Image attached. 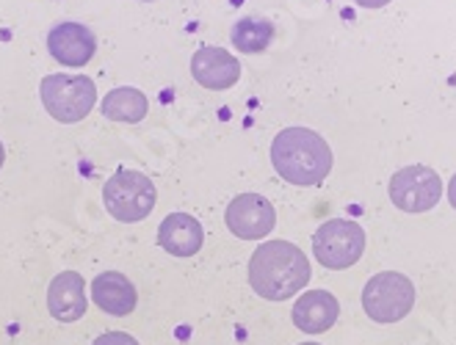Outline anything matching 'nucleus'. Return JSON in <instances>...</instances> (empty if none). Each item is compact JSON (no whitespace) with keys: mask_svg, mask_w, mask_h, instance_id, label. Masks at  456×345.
Wrapping results in <instances>:
<instances>
[{"mask_svg":"<svg viewBox=\"0 0 456 345\" xmlns=\"http://www.w3.org/2000/svg\"><path fill=\"white\" fill-rule=\"evenodd\" d=\"M313 252L324 269L332 271L352 269L365 252V232L357 221L330 219L313 235Z\"/></svg>","mask_w":456,"mask_h":345,"instance_id":"nucleus-6","label":"nucleus"},{"mask_svg":"<svg viewBox=\"0 0 456 345\" xmlns=\"http://www.w3.org/2000/svg\"><path fill=\"white\" fill-rule=\"evenodd\" d=\"M357 6H362V9H382V6H387L390 0H354Z\"/></svg>","mask_w":456,"mask_h":345,"instance_id":"nucleus-18","label":"nucleus"},{"mask_svg":"<svg viewBox=\"0 0 456 345\" xmlns=\"http://www.w3.org/2000/svg\"><path fill=\"white\" fill-rule=\"evenodd\" d=\"M299 345H318V342H299Z\"/></svg>","mask_w":456,"mask_h":345,"instance_id":"nucleus-21","label":"nucleus"},{"mask_svg":"<svg viewBox=\"0 0 456 345\" xmlns=\"http://www.w3.org/2000/svg\"><path fill=\"white\" fill-rule=\"evenodd\" d=\"M102 202L105 210L125 224L144 221L155 207V185L147 174L119 169L102 185Z\"/></svg>","mask_w":456,"mask_h":345,"instance_id":"nucleus-4","label":"nucleus"},{"mask_svg":"<svg viewBox=\"0 0 456 345\" xmlns=\"http://www.w3.org/2000/svg\"><path fill=\"white\" fill-rule=\"evenodd\" d=\"M47 50L64 67H86L94 59L97 36L80 22H59L47 34Z\"/></svg>","mask_w":456,"mask_h":345,"instance_id":"nucleus-9","label":"nucleus"},{"mask_svg":"<svg viewBox=\"0 0 456 345\" xmlns=\"http://www.w3.org/2000/svg\"><path fill=\"white\" fill-rule=\"evenodd\" d=\"M39 94L45 111L61 124H75L86 119L97 102V86L86 75H47Z\"/></svg>","mask_w":456,"mask_h":345,"instance_id":"nucleus-3","label":"nucleus"},{"mask_svg":"<svg viewBox=\"0 0 456 345\" xmlns=\"http://www.w3.org/2000/svg\"><path fill=\"white\" fill-rule=\"evenodd\" d=\"M252 290L265 301H285L310 282V260L288 241H265L249 260Z\"/></svg>","mask_w":456,"mask_h":345,"instance_id":"nucleus-1","label":"nucleus"},{"mask_svg":"<svg viewBox=\"0 0 456 345\" xmlns=\"http://www.w3.org/2000/svg\"><path fill=\"white\" fill-rule=\"evenodd\" d=\"M92 299H94V304L102 312H109L114 317L130 315L133 309H136V304H139L136 287H133V282L125 274H119V271H105V274H100L92 282Z\"/></svg>","mask_w":456,"mask_h":345,"instance_id":"nucleus-14","label":"nucleus"},{"mask_svg":"<svg viewBox=\"0 0 456 345\" xmlns=\"http://www.w3.org/2000/svg\"><path fill=\"white\" fill-rule=\"evenodd\" d=\"M272 164L290 185H321L332 172V149L310 127H285L274 136Z\"/></svg>","mask_w":456,"mask_h":345,"instance_id":"nucleus-2","label":"nucleus"},{"mask_svg":"<svg viewBox=\"0 0 456 345\" xmlns=\"http://www.w3.org/2000/svg\"><path fill=\"white\" fill-rule=\"evenodd\" d=\"M232 47L238 52H263L268 44L274 42V22L265 20V17H240L235 25H232Z\"/></svg>","mask_w":456,"mask_h":345,"instance_id":"nucleus-16","label":"nucleus"},{"mask_svg":"<svg viewBox=\"0 0 456 345\" xmlns=\"http://www.w3.org/2000/svg\"><path fill=\"white\" fill-rule=\"evenodd\" d=\"M158 244L172 257H194L205 244V229L189 213H169L158 227Z\"/></svg>","mask_w":456,"mask_h":345,"instance_id":"nucleus-13","label":"nucleus"},{"mask_svg":"<svg viewBox=\"0 0 456 345\" xmlns=\"http://www.w3.org/2000/svg\"><path fill=\"white\" fill-rule=\"evenodd\" d=\"M338 315H340V301L330 290H307L293 304V324L305 334L330 332L338 324Z\"/></svg>","mask_w":456,"mask_h":345,"instance_id":"nucleus-12","label":"nucleus"},{"mask_svg":"<svg viewBox=\"0 0 456 345\" xmlns=\"http://www.w3.org/2000/svg\"><path fill=\"white\" fill-rule=\"evenodd\" d=\"M448 202H451V207L456 210V174L451 177V185H448Z\"/></svg>","mask_w":456,"mask_h":345,"instance_id":"nucleus-19","label":"nucleus"},{"mask_svg":"<svg viewBox=\"0 0 456 345\" xmlns=\"http://www.w3.org/2000/svg\"><path fill=\"white\" fill-rule=\"evenodd\" d=\"M86 282L75 271H64L47 287V309L61 324H75L86 315Z\"/></svg>","mask_w":456,"mask_h":345,"instance_id":"nucleus-11","label":"nucleus"},{"mask_svg":"<svg viewBox=\"0 0 456 345\" xmlns=\"http://www.w3.org/2000/svg\"><path fill=\"white\" fill-rule=\"evenodd\" d=\"M191 75L200 86H205L210 92H224L240 81V61L235 56H230V50H224V47L205 44L194 52Z\"/></svg>","mask_w":456,"mask_h":345,"instance_id":"nucleus-10","label":"nucleus"},{"mask_svg":"<svg viewBox=\"0 0 456 345\" xmlns=\"http://www.w3.org/2000/svg\"><path fill=\"white\" fill-rule=\"evenodd\" d=\"M415 307V285L398 271L370 277L362 287V309L377 324H398Z\"/></svg>","mask_w":456,"mask_h":345,"instance_id":"nucleus-5","label":"nucleus"},{"mask_svg":"<svg viewBox=\"0 0 456 345\" xmlns=\"http://www.w3.org/2000/svg\"><path fill=\"white\" fill-rule=\"evenodd\" d=\"M147 108L150 102L147 97L133 89V86H119V89H111L109 94L102 97L100 102V111L105 119L111 122H125V124H136L147 116Z\"/></svg>","mask_w":456,"mask_h":345,"instance_id":"nucleus-15","label":"nucleus"},{"mask_svg":"<svg viewBox=\"0 0 456 345\" xmlns=\"http://www.w3.org/2000/svg\"><path fill=\"white\" fill-rule=\"evenodd\" d=\"M227 229L240 237V241H260V237L272 235L277 224L274 205L260 194H238L224 213Z\"/></svg>","mask_w":456,"mask_h":345,"instance_id":"nucleus-8","label":"nucleus"},{"mask_svg":"<svg viewBox=\"0 0 456 345\" xmlns=\"http://www.w3.org/2000/svg\"><path fill=\"white\" fill-rule=\"evenodd\" d=\"M4 161H6V149H4V144H0V169H4Z\"/></svg>","mask_w":456,"mask_h":345,"instance_id":"nucleus-20","label":"nucleus"},{"mask_svg":"<svg viewBox=\"0 0 456 345\" xmlns=\"http://www.w3.org/2000/svg\"><path fill=\"white\" fill-rule=\"evenodd\" d=\"M94 345H139V340L125 332H105L94 340Z\"/></svg>","mask_w":456,"mask_h":345,"instance_id":"nucleus-17","label":"nucleus"},{"mask_svg":"<svg viewBox=\"0 0 456 345\" xmlns=\"http://www.w3.org/2000/svg\"><path fill=\"white\" fill-rule=\"evenodd\" d=\"M443 197V180L428 166H407L390 177V202L404 213H426Z\"/></svg>","mask_w":456,"mask_h":345,"instance_id":"nucleus-7","label":"nucleus"}]
</instances>
